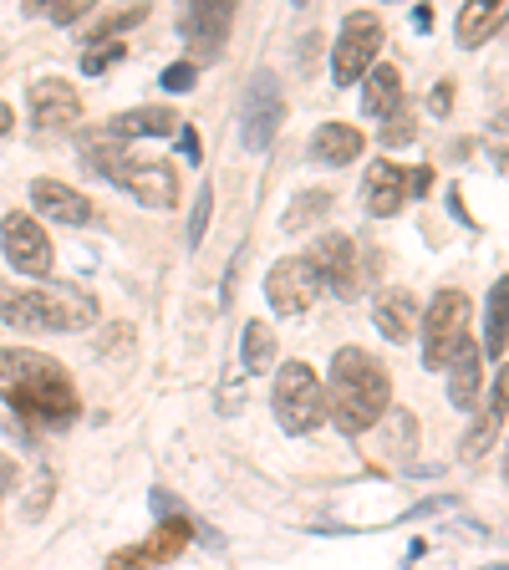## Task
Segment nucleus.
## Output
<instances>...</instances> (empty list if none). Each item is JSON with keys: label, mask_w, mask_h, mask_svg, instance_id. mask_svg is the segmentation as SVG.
<instances>
[{"label": "nucleus", "mask_w": 509, "mask_h": 570, "mask_svg": "<svg viewBox=\"0 0 509 570\" xmlns=\"http://www.w3.org/2000/svg\"><path fill=\"white\" fill-rule=\"evenodd\" d=\"M0 382H6L11 413H21L26 423L67 428L77 413H82L67 367L51 362L47 352H31V347H0Z\"/></svg>", "instance_id": "nucleus-1"}, {"label": "nucleus", "mask_w": 509, "mask_h": 570, "mask_svg": "<svg viewBox=\"0 0 509 570\" xmlns=\"http://www.w3.org/2000/svg\"><path fill=\"white\" fill-rule=\"evenodd\" d=\"M388 398H392V377L388 367L377 362L362 347H341L331 357V382H327V418L341 433H372L388 418Z\"/></svg>", "instance_id": "nucleus-2"}, {"label": "nucleus", "mask_w": 509, "mask_h": 570, "mask_svg": "<svg viewBox=\"0 0 509 570\" xmlns=\"http://www.w3.org/2000/svg\"><path fill=\"white\" fill-rule=\"evenodd\" d=\"M87 163H92V173H102V179H112L118 189H128V194L138 199L143 209H173L179 204V173L163 163V158H143L133 153L128 143H118V138H87Z\"/></svg>", "instance_id": "nucleus-3"}, {"label": "nucleus", "mask_w": 509, "mask_h": 570, "mask_svg": "<svg viewBox=\"0 0 509 570\" xmlns=\"http://www.w3.org/2000/svg\"><path fill=\"white\" fill-rule=\"evenodd\" d=\"M98 296L82 286H37V291H0V321L21 331H92L98 327Z\"/></svg>", "instance_id": "nucleus-4"}, {"label": "nucleus", "mask_w": 509, "mask_h": 570, "mask_svg": "<svg viewBox=\"0 0 509 570\" xmlns=\"http://www.w3.org/2000/svg\"><path fill=\"white\" fill-rule=\"evenodd\" d=\"M270 408H276L286 433H316L327 423V382L316 377L311 362H286L276 372V388H270Z\"/></svg>", "instance_id": "nucleus-5"}, {"label": "nucleus", "mask_w": 509, "mask_h": 570, "mask_svg": "<svg viewBox=\"0 0 509 570\" xmlns=\"http://www.w3.org/2000/svg\"><path fill=\"white\" fill-rule=\"evenodd\" d=\"M469 296L463 291H438L423 316V362L433 372H449V362L469 347Z\"/></svg>", "instance_id": "nucleus-6"}, {"label": "nucleus", "mask_w": 509, "mask_h": 570, "mask_svg": "<svg viewBox=\"0 0 509 570\" xmlns=\"http://www.w3.org/2000/svg\"><path fill=\"white\" fill-rule=\"evenodd\" d=\"M306 260H311L316 280H321L331 296H341V301H357V296L367 291L362 244H357L352 234H321V240H316V250Z\"/></svg>", "instance_id": "nucleus-7"}, {"label": "nucleus", "mask_w": 509, "mask_h": 570, "mask_svg": "<svg viewBox=\"0 0 509 570\" xmlns=\"http://www.w3.org/2000/svg\"><path fill=\"white\" fill-rule=\"evenodd\" d=\"M377 47H382V16L377 11H352L341 21V37L331 47V72H337L341 87L362 82L377 67Z\"/></svg>", "instance_id": "nucleus-8"}, {"label": "nucleus", "mask_w": 509, "mask_h": 570, "mask_svg": "<svg viewBox=\"0 0 509 570\" xmlns=\"http://www.w3.org/2000/svg\"><path fill=\"white\" fill-rule=\"evenodd\" d=\"M189 540H194V524L189 520H163L148 540L112 550L102 570H158V566H169V560H179L189 550Z\"/></svg>", "instance_id": "nucleus-9"}, {"label": "nucleus", "mask_w": 509, "mask_h": 570, "mask_svg": "<svg viewBox=\"0 0 509 570\" xmlns=\"http://www.w3.org/2000/svg\"><path fill=\"white\" fill-rule=\"evenodd\" d=\"M280 122H286V92L270 72H255L244 92V148H270Z\"/></svg>", "instance_id": "nucleus-10"}, {"label": "nucleus", "mask_w": 509, "mask_h": 570, "mask_svg": "<svg viewBox=\"0 0 509 570\" xmlns=\"http://www.w3.org/2000/svg\"><path fill=\"white\" fill-rule=\"evenodd\" d=\"M316 291H321V280H316V270L306 256L276 260L266 276V296H270V306H276V316H306L316 301Z\"/></svg>", "instance_id": "nucleus-11"}, {"label": "nucleus", "mask_w": 509, "mask_h": 570, "mask_svg": "<svg viewBox=\"0 0 509 570\" xmlns=\"http://www.w3.org/2000/svg\"><path fill=\"white\" fill-rule=\"evenodd\" d=\"M230 26H234V11L230 6H219V0L183 6L179 11V37L194 47V67L219 57V47H224V37H230Z\"/></svg>", "instance_id": "nucleus-12"}, {"label": "nucleus", "mask_w": 509, "mask_h": 570, "mask_svg": "<svg viewBox=\"0 0 509 570\" xmlns=\"http://www.w3.org/2000/svg\"><path fill=\"white\" fill-rule=\"evenodd\" d=\"M26 108H31V122H37L41 133H61V128H77V122H82V98H77V87L67 82V77H41V82H31Z\"/></svg>", "instance_id": "nucleus-13"}, {"label": "nucleus", "mask_w": 509, "mask_h": 570, "mask_svg": "<svg viewBox=\"0 0 509 570\" xmlns=\"http://www.w3.org/2000/svg\"><path fill=\"white\" fill-rule=\"evenodd\" d=\"M0 244H6V260H11L21 276H51V240L31 214H6Z\"/></svg>", "instance_id": "nucleus-14"}, {"label": "nucleus", "mask_w": 509, "mask_h": 570, "mask_svg": "<svg viewBox=\"0 0 509 570\" xmlns=\"http://www.w3.org/2000/svg\"><path fill=\"white\" fill-rule=\"evenodd\" d=\"M505 413H509V362L495 372V388H489L485 408H479V418H473V428L463 433V459H479V453L495 449V438L499 428H505Z\"/></svg>", "instance_id": "nucleus-15"}, {"label": "nucleus", "mask_w": 509, "mask_h": 570, "mask_svg": "<svg viewBox=\"0 0 509 570\" xmlns=\"http://www.w3.org/2000/svg\"><path fill=\"white\" fill-rule=\"evenodd\" d=\"M402 199H408V169L382 153L372 169H367V179H362V204H367V214L372 219H388V214H398L402 209Z\"/></svg>", "instance_id": "nucleus-16"}, {"label": "nucleus", "mask_w": 509, "mask_h": 570, "mask_svg": "<svg viewBox=\"0 0 509 570\" xmlns=\"http://www.w3.org/2000/svg\"><path fill=\"white\" fill-rule=\"evenodd\" d=\"M31 209H41V214L57 219V224H92V199H87L82 189H72V183H61V179L31 183Z\"/></svg>", "instance_id": "nucleus-17"}, {"label": "nucleus", "mask_w": 509, "mask_h": 570, "mask_svg": "<svg viewBox=\"0 0 509 570\" xmlns=\"http://www.w3.org/2000/svg\"><path fill=\"white\" fill-rule=\"evenodd\" d=\"M372 316H377V331H382L388 341H408L412 331H418V321H423V306H418V296L412 291L392 286V291L377 296Z\"/></svg>", "instance_id": "nucleus-18"}, {"label": "nucleus", "mask_w": 509, "mask_h": 570, "mask_svg": "<svg viewBox=\"0 0 509 570\" xmlns=\"http://www.w3.org/2000/svg\"><path fill=\"white\" fill-rule=\"evenodd\" d=\"M311 158L327 163V169L357 163V158H362V128H352V122H321L311 133Z\"/></svg>", "instance_id": "nucleus-19"}, {"label": "nucleus", "mask_w": 509, "mask_h": 570, "mask_svg": "<svg viewBox=\"0 0 509 570\" xmlns=\"http://www.w3.org/2000/svg\"><path fill=\"white\" fill-rule=\"evenodd\" d=\"M179 128L183 122L173 108H133L108 122V138H118V143H128V138H169V133H179Z\"/></svg>", "instance_id": "nucleus-20"}, {"label": "nucleus", "mask_w": 509, "mask_h": 570, "mask_svg": "<svg viewBox=\"0 0 509 570\" xmlns=\"http://www.w3.org/2000/svg\"><path fill=\"white\" fill-rule=\"evenodd\" d=\"M499 26H509V0H473L459 11V47H485Z\"/></svg>", "instance_id": "nucleus-21"}, {"label": "nucleus", "mask_w": 509, "mask_h": 570, "mask_svg": "<svg viewBox=\"0 0 509 570\" xmlns=\"http://www.w3.org/2000/svg\"><path fill=\"white\" fill-rule=\"evenodd\" d=\"M398 108H402V72L392 61H377L362 87V112L367 118H388V112H398Z\"/></svg>", "instance_id": "nucleus-22"}, {"label": "nucleus", "mask_w": 509, "mask_h": 570, "mask_svg": "<svg viewBox=\"0 0 509 570\" xmlns=\"http://www.w3.org/2000/svg\"><path fill=\"white\" fill-rule=\"evenodd\" d=\"M377 453L388 463H412V453H418V418L408 413V408H392L388 413V428H382V443H377Z\"/></svg>", "instance_id": "nucleus-23"}, {"label": "nucleus", "mask_w": 509, "mask_h": 570, "mask_svg": "<svg viewBox=\"0 0 509 570\" xmlns=\"http://www.w3.org/2000/svg\"><path fill=\"white\" fill-rule=\"evenodd\" d=\"M509 347V276L495 280L489 291V316H485V352L489 357H505Z\"/></svg>", "instance_id": "nucleus-24"}, {"label": "nucleus", "mask_w": 509, "mask_h": 570, "mask_svg": "<svg viewBox=\"0 0 509 570\" xmlns=\"http://www.w3.org/2000/svg\"><path fill=\"white\" fill-rule=\"evenodd\" d=\"M479 352L473 347H463L459 357L449 362V402L453 408H473V398H479Z\"/></svg>", "instance_id": "nucleus-25"}, {"label": "nucleus", "mask_w": 509, "mask_h": 570, "mask_svg": "<svg viewBox=\"0 0 509 570\" xmlns=\"http://www.w3.org/2000/svg\"><path fill=\"white\" fill-rule=\"evenodd\" d=\"M276 367V331L266 327V321H250L244 327V372H270Z\"/></svg>", "instance_id": "nucleus-26"}, {"label": "nucleus", "mask_w": 509, "mask_h": 570, "mask_svg": "<svg viewBox=\"0 0 509 570\" xmlns=\"http://www.w3.org/2000/svg\"><path fill=\"white\" fill-rule=\"evenodd\" d=\"M412 138H418V112L402 102L398 112H388V118H382V133H377V143H382V148H402V143H412Z\"/></svg>", "instance_id": "nucleus-27"}, {"label": "nucleus", "mask_w": 509, "mask_h": 570, "mask_svg": "<svg viewBox=\"0 0 509 570\" xmlns=\"http://www.w3.org/2000/svg\"><path fill=\"white\" fill-rule=\"evenodd\" d=\"M148 21V6H128V11H108L98 26H92V37H87V47L92 41H118V31H128V26H143Z\"/></svg>", "instance_id": "nucleus-28"}, {"label": "nucleus", "mask_w": 509, "mask_h": 570, "mask_svg": "<svg viewBox=\"0 0 509 570\" xmlns=\"http://www.w3.org/2000/svg\"><path fill=\"white\" fill-rule=\"evenodd\" d=\"M327 204H331V194H327V189H311V194H296L291 214H286V230H301V224H311V219H321V214H327Z\"/></svg>", "instance_id": "nucleus-29"}, {"label": "nucleus", "mask_w": 509, "mask_h": 570, "mask_svg": "<svg viewBox=\"0 0 509 570\" xmlns=\"http://www.w3.org/2000/svg\"><path fill=\"white\" fill-rule=\"evenodd\" d=\"M122 57H128V47H122V41H92V47L82 51V72L98 77V72H108V67H118Z\"/></svg>", "instance_id": "nucleus-30"}, {"label": "nucleus", "mask_w": 509, "mask_h": 570, "mask_svg": "<svg viewBox=\"0 0 509 570\" xmlns=\"http://www.w3.org/2000/svg\"><path fill=\"white\" fill-rule=\"evenodd\" d=\"M209 214H214V189H199L194 194V214H189V250H199V240H204V230H209Z\"/></svg>", "instance_id": "nucleus-31"}, {"label": "nucleus", "mask_w": 509, "mask_h": 570, "mask_svg": "<svg viewBox=\"0 0 509 570\" xmlns=\"http://www.w3.org/2000/svg\"><path fill=\"white\" fill-rule=\"evenodd\" d=\"M194 82H199V67H194V61H173L169 72H163V87H169V92H189Z\"/></svg>", "instance_id": "nucleus-32"}, {"label": "nucleus", "mask_w": 509, "mask_h": 570, "mask_svg": "<svg viewBox=\"0 0 509 570\" xmlns=\"http://www.w3.org/2000/svg\"><path fill=\"white\" fill-rule=\"evenodd\" d=\"M87 11H92V0H61V6H47V16L57 26H77Z\"/></svg>", "instance_id": "nucleus-33"}, {"label": "nucleus", "mask_w": 509, "mask_h": 570, "mask_svg": "<svg viewBox=\"0 0 509 570\" xmlns=\"http://www.w3.org/2000/svg\"><path fill=\"white\" fill-rule=\"evenodd\" d=\"M47 499H51V469H41V479H37V494H31V514H41V510H47Z\"/></svg>", "instance_id": "nucleus-34"}, {"label": "nucleus", "mask_w": 509, "mask_h": 570, "mask_svg": "<svg viewBox=\"0 0 509 570\" xmlns=\"http://www.w3.org/2000/svg\"><path fill=\"white\" fill-rule=\"evenodd\" d=\"M449 108H453V82H438L433 87V112L438 118H449Z\"/></svg>", "instance_id": "nucleus-35"}, {"label": "nucleus", "mask_w": 509, "mask_h": 570, "mask_svg": "<svg viewBox=\"0 0 509 570\" xmlns=\"http://www.w3.org/2000/svg\"><path fill=\"white\" fill-rule=\"evenodd\" d=\"M179 148H183V158H189V163H199V133L189 128V122L179 128Z\"/></svg>", "instance_id": "nucleus-36"}, {"label": "nucleus", "mask_w": 509, "mask_h": 570, "mask_svg": "<svg viewBox=\"0 0 509 570\" xmlns=\"http://www.w3.org/2000/svg\"><path fill=\"white\" fill-rule=\"evenodd\" d=\"M316 51H321V37L311 31V37L301 41V57H296V61H301V72H311V67H316Z\"/></svg>", "instance_id": "nucleus-37"}, {"label": "nucleus", "mask_w": 509, "mask_h": 570, "mask_svg": "<svg viewBox=\"0 0 509 570\" xmlns=\"http://www.w3.org/2000/svg\"><path fill=\"white\" fill-rule=\"evenodd\" d=\"M428 189H433V169L408 173V194H428Z\"/></svg>", "instance_id": "nucleus-38"}, {"label": "nucleus", "mask_w": 509, "mask_h": 570, "mask_svg": "<svg viewBox=\"0 0 509 570\" xmlns=\"http://www.w3.org/2000/svg\"><path fill=\"white\" fill-rule=\"evenodd\" d=\"M412 21L423 26V31H433V11H428V6H418V11H412Z\"/></svg>", "instance_id": "nucleus-39"}, {"label": "nucleus", "mask_w": 509, "mask_h": 570, "mask_svg": "<svg viewBox=\"0 0 509 570\" xmlns=\"http://www.w3.org/2000/svg\"><path fill=\"white\" fill-rule=\"evenodd\" d=\"M11 122H16V112L6 108V102H0V133H11Z\"/></svg>", "instance_id": "nucleus-40"}, {"label": "nucleus", "mask_w": 509, "mask_h": 570, "mask_svg": "<svg viewBox=\"0 0 509 570\" xmlns=\"http://www.w3.org/2000/svg\"><path fill=\"white\" fill-rule=\"evenodd\" d=\"M505 484H509V453H505Z\"/></svg>", "instance_id": "nucleus-41"}]
</instances>
